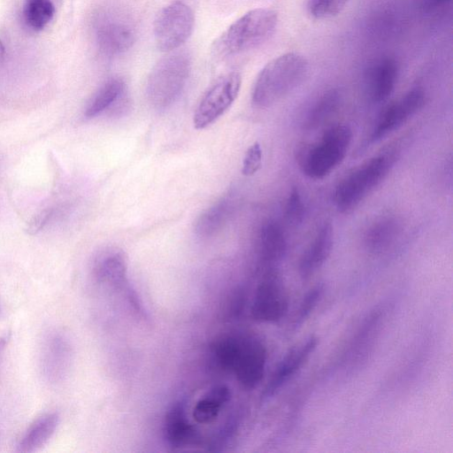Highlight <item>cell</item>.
<instances>
[{
	"mask_svg": "<svg viewBox=\"0 0 453 453\" xmlns=\"http://www.w3.org/2000/svg\"><path fill=\"white\" fill-rule=\"evenodd\" d=\"M308 62L296 52L271 60L259 73L252 91V102L268 107L295 89L305 78Z\"/></svg>",
	"mask_w": 453,
	"mask_h": 453,
	"instance_id": "obj_1",
	"label": "cell"
},
{
	"mask_svg": "<svg viewBox=\"0 0 453 453\" xmlns=\"http://www.w3.org/2000/svg\"><path fill=\"white\" fill-rule=\"evenodd\" d=\"M352 132L349 126L329 127L315 144L303 148L298 160L303 173L311 179H322L343 160L349 147Z\"/></svg>",
	"mask_w": 453,
	"mask_h": 453,
	"instance_id": "obj_2",
	"label": "cell"
},
{
	"mask_svg": "<svg viewBox=\"0 0 453 453\" xmlns=\"http://www.w3.org/2000/svg\"><path fill=\"white\" fill-rule=\"evenodd\" d=\"M277 13L271 9L258 8L248 12L219 37L216 47L222 55H233L253 49L274 33Z\"/></svg>",
	"mask_w": 453,
	"mask_h": 453,
	"instance_id": "obj_3",
	"label": "cell"
},
{
	"mask_svg": "<svg viewBox=\"0 0 453 453\" xmlns=\"http://www.w3.org/2000/svg\"><path fill=\"white\" fill-rule=\"evenodd\" d=\"M190 71V58L177 51L160 59L151 70L147 82V96L156 109L171 105L181 93Z\"/></svg>",
	"mask_w": 453,
	"mask_h": 453,
	"instance_id": "obj_4",
	"label": "cell"
},
{
	"mask_svg": "<svg viewBox=\"0 0 453 453\" xmlns=\"http://www.w3.org/2000/svg\"><path fill=\"white\" fill-rule=\"evenodd\" d=\"M388 154L376 156L348 174L336 187L334 201L342 213L354 210L386 177L393 165Z\"/></svg>",
	"mask_w": 453,
	"mask_h": 453,
	"instance_id": "obj_5",
	"label": "cell"
},
{
	"mask_svg": "<svg viewBox=\"0 0 453 453\" xmlns=\"http://www.w3.org/2000/svg\"><path fill=\"white\" fill-rule=\"evenodd\" d=\"M195 18L184 3L174 2L163 8L154 22V35L161 51H171L182 45L190 36Z\"/></svg>",
	"mask_w": 453,
	"mask_h": 453,
	"instance_id": "obj_6",
	"label": "cell"
},
{
	"mask_svg": "<svg viewBox=\"0 0 453 453\" xmlns=\"http://www.w3.org/2000/svg\"><path fill=\"white\" fill-rule=\"evenodd\" d=\"M242 84L239 73H230L211 87L194 114V126L203 129L218 119L236 99Z\"/></svg>",
	"mask_w": 453,
	"mask_h": 453,
	"instance_id": "obj_7",
	"label": "cell"
},
{
	"mask_svg": "<svg viewBox=\"0 0 453 453\" xmlns=\"http://www.w3.org/2000/svg\"><path fill=\"white\" fill-rule=\"evenodd\" d=\"M288 297L280 275L270 268L257 288L251 316L260 322H276L288 311Z\"/></svg>",
	"mask_w": 453,
	"mask_h": 453,
	"instance_id": "obj_8",
	"label": "cell"
},
{
	"mask_svg": "<svg viewBox=\"0 0 453 453\" xmlns=\"http://www.w3.org/2000/svg\"><path fill=\"white\" fill-rule=\"evenodd\" d=\"M96 39L101 51L114 57L128 50L135 42V27L123 12H107L100 18L96 27Z\"/></svg>",
	"mask_w": 453,
	"mask_h": 453,
	"instance_id": "obj_9",
	"label": "cell"
},
{
	"mask_svg": "<svg viewBox=\"0 0 453 453\" xmlns=\"http://www.w3.org/2000/svg\"><path fill=\"white\" fill-rule=\"evenodd\" d=\"M266 359V349L259 339L253 335L240 336L239 349L232 372L245 388H254L265 375Z\"/></svg>",
	"mask_w": 453,
	"mask_h": 453,
	"instance_id": "obj_10",
	"label": "cell"
},
{
	"mask_svg": "<svg viewBox=\"0 0 453 453\" xmlns=\"http://www.w3.org/2000/svg\"><path fill=\"white\" fill-rule=\"evenodd\" d=\"M424 104V91L420 88H414L388 105L378 119L370 137L371 142H378L399 128L416 114Z\"/></svg>",
	"mask_w": 453,
	"mask_h": 453,
	"instance_id": "obj_11",
	"label": "cell"
},
{
	"mask_svg": "<svg viewBox=\"0 0 453 453\" xmlns=\"http://www.w3.org/2000/svg\"><path fill=\"white\" fill-rule=\"evenodd\" d=\"M318 344V339L311 336L301 345L288 352L277 365L262 394L269 398L276 394L301 369L312 354Z\"/></svg>",
	"mask_w": 453,
	"mask_h": 453,
	"instance_id": "obj_12",
	"label": "cell"
},
{
	"mask_svg": "<svg viewBox=\"0 0 453 453\" xmlns=\"http://www.w3.org/2000/svg\"><path fill=\"white\" fill-rule=\"evenodd\" d=\"M397 76L398 66L395 59L384 58L372 64L366 73L368 93L372 101H386L395 88Z\"/></svg>",
	"mask_w": 453,
	"mask_h": 453,
	"instance_id": "obj_13",
	"label": "cell"
},
{
	"mask_svg": "<svg viewBox=\"0 0 453 453\" xmlns=\"http://www.w3.org/2000/svg\"><path fill=\"white\" fill-rule=\"evenodd\" d=\"M333 242V226L326 222L301 257L298 269L302 278H309L321 267L331 253Z\"/></svg>",
	"mask_w": 453,
	"mask_h": 453,
	"instance_id": "obj_14",
	"label": "cell"
},
{
	"mask_svg": "<svg viewBox=\"0 0 453 453\" xmlns=\"http://www.w3.org/2000/svg\"><path fill=\"white\" fill-rule=\"evenodd\" d=\"M59 418L56 412H45L34 419L21 436L17 450L32 453L42 449L54 434Z\"/></svg>",
	"mask_w": 453,
	"mask_h": 453,
	"instance_id": "obj_15",
	"label": "cell"
},
{
	"mask_svg": "<svg viewBox=\"0 0 453 453\" xmlns=\"http://www.w3.org/2000/svg\"><path fill=\"white\" fill-rule=\"evenodd\" d=\"M234 202V192L229 191L199 216L196 233L200 236H211L219 231L232 215Z\"/></svg>",
	"mask_w": 453,
	"mask_h": 453,
	"instance_id": "obj_16",
	"label": "cell"
},
{
	"mask_svg": "<svg viewBox=\"0 0 453 453\" xmlns=\"http://www.w3.org/2000/svg\"><path fill=\"white\" fill-rule=\"evenodd\" d=\"M165 437L173 448L187 444L195 434L182 403H174L167 411L165 418Z\"/></svg>",
	"mask_w": 453,
	"mask_h": 453,
	"instance_id": "obj_17",
	"label": "cell"
},
{
	"mask_svg": "<svg viewBox=\"0 0 453 453\" xmlns=\"http://www.w3.org/2000/svg\"><path fill=\"white\" fill-rule=\"evenodd\" d=\"M259 250L261 258L266 265H273L284 257L287 241L282 228L276 222L269 221L262 226Z\"/></svg>",
	"mask_w": 453,
	"mask_h": 453,
	"instance_id": "obj_18",
	"label": "cell"
},
{
	"mask_svg": "<svg viewBox=\"0 0 453 453\" xmlns=\"http://www.w3.org/2000/svg\"><path fill=\"white\" fill-rule=\"evenodd\" d=\"M125 90V83L121 79L112 78L107 81L89 101L85 116L94 118L111 107H115L121 102Z\"/></svg>",
	"mask_w": 453,
	"mask_h": 453,
	"instance_id": "obj_19",
	"label": "cell"
},
{
	"mask_svg": "<svg viewBox=\"0 0 453 453\" xmlns=\"http://www.w3.org/2000/svg\"><path fill=\"white\" fill-rule=\"evenodd\" d=\"M230 398V392L226 386H217L211 389L195 405L193 417L197 423L212 422L219 415L221 408Z\"/></svg>",
	"mask_w": 453,
	"mask_h": 453,
	"instance_id": "obj_20",
	"label": "cell"
},
{
	"mask_svg": "<svg viewBox=\"0 0 453 453\" xmlns=\"http://www.w3.org/2000/svg\"><path fill=\"white\" fill-rule=\"evenodd\" d=\"M95 273L102 280L111 284H123L126 280V260L117 250L104 252L96 260Z\"/></svg>",
	"mask_w": 453,
	"mask_h": 453,
	"instance_id": "obj_21",
	"label": "cell"
},
{
	"mask_svg": "<svg viewBox=\"0 0 453 453\" xmlns=\"http://www.w3.org/2000/svg\"><path fill=\"white\" fill-rule=\"evenodd\" d=\"M54 12L51 0H26L22 12L23 20L29 29L38 32L50 23Z\"/></svg>",
	"mask_w": 453,
	"mask_h": 453,
	"instance_id": "obj_22",
	"label": "cell"
},
{
	"mask_svg": "<svg viewBox=\"0 0 453 453\" xmlns=\"http://www.w3.org/2000/svg\"><path fill=\"white\" fill-rule=\"evenodd\" d=\"M397 226L392 219H381L373 223L366 231L365 241L372 251H380L387 247L396 234Z\"/></svg>",
	"mask_w": 453,
	"mask_h": 453,
	"instance_id": "obj_23",
	"label": "cell"
},
{
	"mask_svg": "<svg viewBox=\"0 0 453 453\" xmlns=\"http://www.w3.org/2000/svg\"><path fill=\"white\" fill-rule=\"evenodd\" d=\"M240 343V336H224L211 347L216 365L223 371H233Z\"/></svg>",
	"mask_w": 453,
	"mask_h": 453,
	"instance_id": "obj_24",
	"label": "cell"
},
{
	"mask_svg": "<svg viewBox=\"0 0 453 453\" xmlns=\"http://www.w3.org/2000/svg\"><path fill=\"white\" fill-rule=\"evenodd\" d=\"M339 103V95L336 91L326 92L311 111L307 126L310 128L321 125L336 109Z\"/></svg>",
	"mask_w": 453,
	"mask_h": 453,
	"instance_id": "obj_25",
	"label": "cell"
},
{
	"mask_svg": "<svg viewBox=\"0 0 453 453\" xmlns=\"http://www.w3.org/2000/svg\"><path fill=\"white\" fill-rule=\"evenodd\" d=\"M324 293V286L317 284L312 287L302 299L294 317L292 326L296 328L305 321L320 301Z\"/></svg>",
	"mask_w": 453,
	"mask_h": 453,
	"instance_id": "obj_26",
	"label": "cell"
},
{
	"mask_svg": "<svg viewBox=\"0 0 453 453\" xmlns=\"http://www.w3.org/2000/svg\"><path fill=\"white\" fill-rule=\"evenodd\" d=\"M348 0H308L307 9L318 19L332 18L343 9Z\"/></svg>",
	"mask_w": 453,
	"mask_h": 453,
	"instance_id": "obj_27",
	"label": "cell"
},
{
	"mask_svg": "<svg viewBox=\"0 0 453 453\" xmlns=\"http://www.w3.org/2000/svg\"><path fill=\"white\" fill-rule=\"evenodd\" d=\"M304 215V204L297 188H293L285 205V216L289 223L297 224Z\"/></svg>",
	"mask_w": 453,
	"mask_h": 453,
	"instance_id": "obj_28",
	"label": "cell"
},
{
	"mask_svg": "<svg viewBox=\"0 0 453 453\" xmlns=\"http://www.w3.org/2000/svg\"><path fill=\"white\" fill-rule=\"evenodd\" d=\"M263 151L256 142L247 150L242 161V173L245 176L255 174L262 165Z\"/></svg>",
	"mask_w": 453,
	"mask_h": 453,
	"instance_id": "obj_29",
	"label": "cell"
},
{
	"mask_svg": "<svg viewBox=\"0 0 453 453\" xmlns=\"http://www.w3.org/2000/svg\"><path fill=\"white\" fill-rule=\"evenodd\" d=\"M51 215L50 210H45L36 215L30 223L29 231L35 233L40 230L49 220Z\"/></svg>",
	"mask_w": 453,
	"mask_h": 453,
	"instance_id": "obj_30",
	"label": "cell"
},
{
	"mask_svg": "<svg viewBox=\"0 0 453 453\" xmlns=\"http://www.w3.org/2000/svg\"><path fill=\"white\" fill-rule=\"evenodd\" d=\"M447 0H428V4L430 6H437L439 4H441L445 3Z\"/></svg>",
	"mask_w": 453,
	"mask_h": 453,
	"instance_id": "obj_31",
	"label": "cell"
},
{
	"mask_svg": "<svg viewBox=\"0 0 453 453\" xmlns=\"http://www.w3.org/2000/svg\"><path fill=\"white\" fill-rule=\"evenodd\" d=\"M4 47L0 41V61L4 58Z\"/></svg>",
	"mask_w": 453,
	"mask_h": 453,
	"instance_id": "obj_32",
	"label": "cell"
}]
</instances>
